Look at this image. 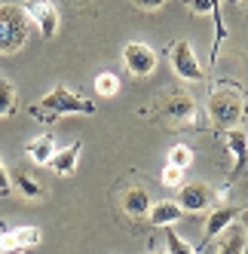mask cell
Wrapping results in <instances>:
<instances>
[{
  "mask_svg": "<svg viewBox=\"0 0 248 254\" xmlns=\"http://www.w3.org/2000/svg\"><path fill=\"white\" fill-rule=\"evenodd\" d=\"M166 248H169V254H196V251H193V248H190V245H187L172 227L166 230Z\"/></svg>",
  "mask_w": 248,
  "mask_h": 254,
  "instance_id": "obj_22",
  "label": "cell"
},
{
  "mask_svg": "<svg viewBox=\"0 0 248 254\" xmlns=\"http://www.w3.org/2000/svg\"><path fill=\"white\" fill-rule=\"evenodd\" d=\"M239 211H242V208H236V205H221V208L211 211L208 221H205V242H211L215 236H221V233L239 217Z\"/></svg>",
  "mask_w": 248,
  "mask_h": 254,
  "instance_id": "obj_11",
  "label": "cell"
},
{
  "mask_svg": "<svg viewBox=\"0 0 248 254\" xmlns=\"http://www.w3.org/2000/svg\"><path fill=\"white\" fill-rule=\"evenodd\" d=\"M193 162V150L187 147V144H175V147L169 150V166H178V169H187Z\"/></svg>",
  "mask_w": 248,
  "mask_h": 254,
  "instance_id": "obj_20",
  "label": "cell"
},
{
  "mask_svg": "<svg viewBox=\"0 0 248 254\" xmlns=\"http://www.w3.org/2000/svg\"><path fill=\"white\" fill-rule=\"evenodd\" d=\"M147 217H150V224L153 227H172L175 221H181L184 217V211L178 208V202H156V205H150V211H147Z\"/></svg>",
  "mask_w": 248,
  "mask_h": 254,
  "instance_id": "obj_13",
  "label": "cell"
},
{
  "mask_svg": "<svg viewBox=\"0 0 248 254\" xmlns=\"http://www.w3.org/2000/svg\"><path fill=\"white\" fill-rule=\"evenodd\" d=\"M9 187H12V184H9V172H6V166H3V159H0V193L6 196Z\"/></svg>",
  "mask_w": 248,
  "mask_h": 254,
  "instance_id": "obj_24",
  "label": "cell"
},
{
  "mask_svg": "<svg viewBox=\"0 0 248 254\" xmlns=\"http://www.w3.org/2000/svg\"><path fill=\"white\" fill-rule=\"evenodd\" d=\"M52 153H56V138L52 135H40L28 144V156H31V162H37V166H46L52 159Z\"/></svg>",
  "mask_w": 248,
  "mask_h": 254,
  "instance_id": "obj_15",
  "label": "cell"
},
{
  "mask_svg": "<svg viewBox=\"0 0 248 254\" xmlns=\"http://www.w3.org/2000/svg\"><path fill=\"white\" fill-rule=\"evenodd\" d=\"M227 147H230V153H233V175H239L242 169H245V159H248V138H245V132L242 129H230L227 132Z\"/></svg>",
  "mask_w": 248,
  "mask_h": 254,
  "instance_id": "obj_14",
  "label": "cell"
},
{
  "mask_svg": "<svg viewBox=\"0 0 248 254\" xmlns=\"http://www.w3.org/2000/svg\"><path fill=\"white\" fill-rule=\"evenodd\" d=\"M22 9L28 15V22H34V25L40 28V34H43L46 40L59 34V9H56L52 0H28Z\"/></svg>",
  "mask_w": 248,
  "mask_h": 254,
  "instance_id": "obj_4",
  "label": "cell"
},
{
  "mask_svg": "<svg viewBox=\"0 0 248 254\" xmlns=\"http://www.w3.org/2000/svg\"><path fill=\"white\" fill-rule=\"evenodd\" d=\"M123 64L129 67L132 77H150L153 67H156V52L147 46V43H126L123 49Z\"/></svg>",
  "mask_w": 248,
  "mask_h": 254,
  "instance_id": "obj_6",
  "label": "cell"
},
{
  "mask_svg": "<svg viewBox=\"0 0 248 254\" xmlns=\"http://www.w3.org/2000/svg\"><path fill=\"white\" fill-rule=\"evenodd\" d=\"M187 3V9L190 12H196V15H205V12H215V19H218V6L211 3V0H184ZM224 37V28H221V22H218V40Z\"/></svg>",
  "mask_w": 248,
  "mask_h": 254,
  "instance_id": "obj_21",
  "label": "cell"
},
{
  "mask_svg": "<svg viewBox=\"0 0 248 254\" xmlns=\"http://www.w3.org/2000/svg\"><path fill=\"white\" fill-rule=\"evenodd\" d=\"M163 114H166L169 120H175V123H190L193 117H196V104H193L190 95L175 92V95H169V98L163 101Z\"/></svg>",
  "mask_w": 248,
  "mask_h": 254,
  "instance_id": "obj_9",
  "label": "cell"
},
{
  "mask_svg": "<svg viewBox=\"0 0 248 254\" xmlns=\"http://www.w3.org/2000/svg\"><path fill=\"white\" fill-rule=\"evenodd\" d=\"M15 107V89L6 77H0V117H9Z\"/></svg>",
  "mask_w": 248,
  "mask_h": 254,
  "instance_id": "obj_19",
  "label": "cell"
},
{
  "mask_svg": "<svg viewBox=\"0 0 248 254\" xmlns=\"http://www.w3.org/2000/svg\"><path fill=\"white\" fill-rule=\"evenodd\" d=\"M9 184L19 190L25 199H40V196H43V187H40V184H37V181H34L28 172H15V175L9 178Z\"/></svg>",
  "mask_w": 248,
  "mask_h": 254,
  "instance_id": "obj_17",
  "label": "cell"
},
{
  "mask_svg": "<svg viewBox=\"0 0 248 254\" xmlns=\"http://www.w3.org/2000/svg\"><path fill=\"white\" fill-rule=\"evenodd\" d=\"M123 211L132 217H144L150 211V193L144 187H129L123 193Z\"/></svg>",
  "mask_w": 248,
  "mask_h": 254,
  "instance_id": "obj_12",
  "label": "cell"
},
{
  "mask_svg": "<svg viewBox=\"0 0 248 254\" xmlns=\"http://www.w3.org/2000/svg\"><path fill=\"white\" fill-rule=\"evenodd\" d=\"M34 117H37L40 123H52V120H59L64 114H83V117H92L95 114V104L89 98H83L77 92H70L67 86H56L49 95H43L40 104H34L31 107Z\"/></svg>",
  "mask_w": 248,
  "mask_h": 254,
  "instance_id": "obj_1",
  "label": "cell"
},
{
  "mask_svg": "<svg viewBox=\"0 0 248 254\" xmlns=\"http://www.w3.org/2000/svg\"><path fill=\"white\" fill-rule=\"evenodd\" d=\"M28 15L22 6H0V56H12L28 43Z\"/></svg>",
  "mask_w": 248,
  "mask_h": 254,
  "instance_id": "obj_2",
  "label": "cell"
},
{
  "mask_svg": "<svg viewBox=\"0 0 248 254\" xmlns=\"http://www.w3.org/2000/svg\"><path fill=\"white\" fill-rule=\"evenodd\" d=\"M211 3H215V6H218V0H211Z\"/></svg>",
  "mask_w": 248,
  "mask_h": 254,
  "instance_id": "obj_26",
  "label": "cell"
},
{
  "mask_svg": "<svg viewBox=\"0 0 248 254\" xmlns=\"http://www.w3.org/2000/svg\"><path fill=\"white\" fill-rule=\"evenodd\" d=\"M208 117L215 126L221 129H236L239 120H242V98L236 92H230V89H218V92H211L208 98Z\"/></svg>",
  "mask_w": 248,
  "mask_h": 254,
  "instance_id": "obj_3",
  "label": "cell"
},
{
  "mask_svg": "<svg viewBox=\"0 0 248 254\" xmlns=\"http://www.w3.org/2000/svg\"><path fill=\"white\" fill-rule=\"evenodd\" d=\"M218 254H245V227H233V224H230L224 230V242H221Z\"/></svg>",
  "mask_w": 248,
  "mask_h": 254,
  "instance_id": "obj_16",
  "label": "cell"
},
{
  "mask_svg": "<svg viewBox=\"0 0 248 254\" xmlns=\"http://www.w3.org/2000/svg\"><path fill=\"white\" fill-rule=\"evenodd\" d=\"M95 92L104 95V98H114L120 92V77L111 74V70H101V74L95 77Z\"/></svg>",
  "mask_w": 248,
  "mask_h": 254,
  "instance_id": "obj_18",
  "label": "cell"
},
{
  "mask_svg": "<svg viewBox=\"0 0 248 254\" xmlns=\"http://www.w3.org/2000/svg\"><path fill=\"white\" fill-rule=\"evenodd\" d=\"M34 245H40V230L37 227H12L0 230V254H22Z\"/></svg>",
  "mask_w": 248,
  "mask_h": 254,
  "instance_id": "obj_8",
  "label": "cell"
},
{
  "mask_svg": "<svg viewBox=\"0 0 248 254\" xmlns=\"http://www.w3.org/2000/svg\"><path fill=\"white\" fill-rule=\"evenodd\" d=\"M169 59H172L175 74H178L181 80H190V83L202 80V64H199L196 52H193V46H190L187 40H178V43H175L172 52H169Z\"/></svg>",
  "mask_w": 248,
  "mask_h": 254,
  "instance_id": "obj_5",
  "label": "cell"
},
{
  "mask_svg": "<svg viewBox=\"0 0 248 254\" xmlns=\"http://www.w3.org/2000/svg\"><path fill=\"white\" fill-rule=\"evenodd\" d=\"M132 3H135L138 9H159L166 0H132Z\"/></svg>",
  "mask_w": 248,
  "mask_h": 254,
  "instance_id": "obj_25",
  "label": "cell"
},
{
  "mask_svg": "<svg viewBox=\"0 0 248 254\" xmlns=\"http://www.w3.org/2000/svg\"><path fill=\"white\" fill-rule=\"evenodd\" d=\"M163 184H166V187H181V184H184V169L166 166V169H163Z\"/></svg>",
  "mask_w": 248,
  "mask_h": 254,
  "instance_id": "obj_23",
  "label": "cell"
},
{
  "mask_svg": "<svg viewBox=\"0 0 248 254\" xmlns=\"http://www.w3.org/2000/svg\"><path fill=\"white\" fill-rule=\"evenodd\" d=\"M80 153H83V141H74V144H67L64 150L52 153V159L46 162V166H52L56 175H74L77 172V162H80Z\"/></svg>",
  "mask_w": 248,
  "mask_h": 254,
  "instance_id": "obj_10",
  "label": "cell"
},
{
  "mask_svg": "<svg viewBox=\"0 0 248 254\" xmlns=\"http://www.w3.org/2000/svg\"><path fill=\"white\" fill-rule=\"evenodd\" d=\"M215 202V190L202 181H190L178 187V208L181 211H205Z\"/></svg>",
  "mask_w": 248,
  "mask_h": 254,
  "instance_id": "obj_7",
  "label": "cell"
}]
</instances>
